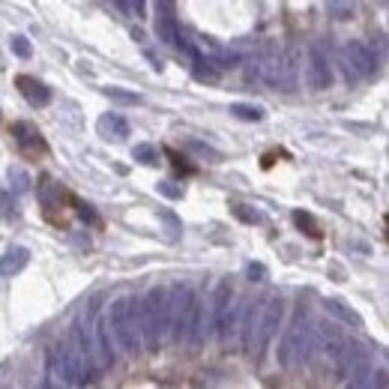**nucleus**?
<instances>
[{
    "mask_svg": "<svg viewBox=\"0 0 389 389\" xmlns=\"http://www.w3.org/2000/svg\"><path fill=\"white\" fill-rule=\"evenodd\" d=\"M102 323L111 338V347H117L120 354H126V357L141 354L144 345H141V326H138V299L135 297L114 299Z\"/></svg>",
    "mask_w": 389,
    "mask_h": 389,
    "instance_id": "nucleus-1",
    "label": "nucleus"
},
{
    "mask_svg": "<svg viewBox=\"0 0 389 389\" xmlns=\"http://www.w3.org/2000/svg\"><path fill=\"white\" fill-rule=\"evenodd\" d=\"M249 81H258L270 90H297V64L294 54H282L279 48H263L249 60Z\"/></svg>",
    "mask_w": 389,
    "mask_h": 389,
    "instance_id": "nucleus-2",
    "label": "nucleus"
},
{
    "mask_svg": "<svg viewBox=\"0 0 389 389\" xmlns=\"http://www.w3.org/2000/svg\"><path fill=\"white\" fill-rule=\"evenodd\" d=\"M138 326H141V345L147 350H159L168 342V291L150 287L144 299H138Z\"/></svg>",
    "mask_w": 389,
    "mask_h": 389,
    "instance_id": "nucleus-3",
    "label": "nucleus"
},
{
    "mask_svg": "<svg viewBox=\"0 0 389 389\" xmlns=\"http://www.w3.org/2000/svg\"><path fill=\"white\" fill-rule=\"evenodd\" d=\"M195 303L198 299L189 285H174L168 291V338L171 342H183L189 335Z\"/></svg>",
    "mask_w": 389,
    "mask_h": 389,
    "instance_id": "nucleus-4",
    "label": "nucleus"
},
{
    "mask_svg": "<svg viewBox=\"0 0 389 389\" xmlns=\"http://www.w3.org/2000/svg\"><path fill=\"white\" fill-rule=\"evenodd\" d=\"M285 318V299L282 297H273L263 303V309L258 311V318H255V326H252V338H255V359H261V354L270 347L273 342V335L279 333V323Z\"/></svg>",
    "mask_w": 389,
    "mask_h": 389,
    "instance_id": "nucleus-5",
    "label": "nucleus"
},
{
    "mask_svg": "<svg viewBox=\"0 0 389 389\" xmlns=\"http://www.w3.org/2000/svg\"><path fill=\"white\" fill-rule=\"evenodd\" d=\"M309 330L311 326L303 323V318H297L279 345V366L282 369H294L297 362H306V354H309Z\"/></svg>",
    "mask_w": 389,
    "mask_h": 389,
    "instance_id": "nucleus-6",
    "label": "nucleus"
},
{
    "mask_svg": "<svg viewBox=\"0 0 389 389\" xmlns=\"http://www.w3.org/2000/svg\"><path fill=\"white\" fill-rule=\"evenodd\" d=\"M186 42L192 45L195 54H201L207 64H213L216 69L240 66V54H237L231 45H222L219 40H213V36H207V33H192V40H186Z\"/></svg>",
    "mask_w": 389,
    "mask_h": 389,
    "instance_id": "nucleus-7",
    "label": "nucleus"
},
{
    "mask_svg": "<svg viewBox=\"0 0 389 389\" xmlns=\"http://www.w3.org/2000/svg\"><path fill=\"white\" fill-rule=\"evenodd\" d=\"M12 138H16V144H18V153L28 162H40L48 156V141L33 123H28V120L12 123Z\"/></svg>",
    "mask_w": 389,
    "mask_h": 389,
    "instance_id": "nucleus-8",
    "label": "nucleus"
},
{
    "mask_svg": "<svg viewBox=\"0 0 389 389\" xmlns=\"http://www.w3.org/2000/svg\"><path fill=\"white\" fill-rule=\"evenodd\" d=\"M345 57H347V72H354L357 78H369V75L378 72V54L366 42L350 40L345 45Z\"/></svg>",
    "mask_w": 389,
    "mask_h": 389,
    "instance_id": "nucleus-9",
    "label": "nucleus"
},
{
    "mask_svg": "<svg viewBox=\"0 0 389 389\" xmlns=\"http://www.w3.org/2000/svg\"><path fill=\"white\" fill-rule=\"evenodd\" d=\"M156 33L165 45L183 48V33L174 21V0H156Z\"/></svg>",
    "mask_w": 389,
    "mask_h": 389,
    "instance_id": "nucleus-10",
    "label": "nucleus"
},
{
    "mask_svg": "<svg viewBox=\"0 0 389 389\" xmlns=\"http://www.w3.org/2000/svg\"><path fill=\"white\" fill-rule=\"evenodd\" d=\"M306 84L311 90H326V87L333 84V66L326 54L321 48H311L309 52V64H306Z\"/></svg>",
    "mask_w": 389,
    "mask_h": 389,
    "instance_id": "nucleus-11",
    "label": "nucleus"
},
{
    "mask_svg": "<svg viewBox=\"0 0 389 389\" xmlns=\"http://www.w3.org/2000/svg\"><path fill=\"white\" fill-rule=\"evenodd\" d=\"M45 383L48 386H78L81 383L64 350H54V354L48 357V378H45Z\"/></svg>",
    "mask_w": 389,
    "mask_h": 389,
    "instance_id": "nucleus-12",
    "label": "nucleus"
},
{
    "mask_svg": "<svg viewBox=\"0 0 389 389\" xmlns=\"http://www.w3.org/2000/svg\"><path fill=\"white\" fill-rule=\"evenodd\" d=\"M16 87L33 108H42L52 102V87L42 84L40 78H33V75H16Z\"/></svg>",
    "mask_w": 389,
    "mask_h": 389,
    "instance_id": "nucleus-13",
    "label": "nucleus"
},
{
    "mask_svg": "<svg viewBox=\"0 0 389 389\" xmlns=\"http://www.w3.org/2000/svg\"><path fill=\"white\" fill-rule=\"evenodd\" d=\"M30 261V252L24 246H12L6 249L4 255H0V275H6V279H12V275H18L24 267H28Z\"/></svg>",
    "mask_w": 389,
    "mask_h": 389,
    "instance_id": "nucleus-14",
    "label": "nucleus"
},
{
    "mask_svg": "<svg viewBox=\"0 0 389 389\" xmlns=\"http://www.w3.org/2000/svg\"><path fill=\"white\" fill-rule=\"evenodd\" d=\"M96 129H99V135H102L105 141H123V138L129 135V123L123 120L120 114H102L99 123H96Z\"/></svg>",
    "mask_w": 389,
    "mask_h": 389,
    "instance_id": "nucleus-15",
    "label": "nucleus"
},
{
    "mask_svg": "<svg viewBox=\"0 0 389 389\" xmlns=\"http://www.w3.org/2000/svg\"><path fill=\"white\" fill-rule=\"evenodd\" d=\"M323 306H326V311H330V315H335L338 321H345L347 326H354V330H359V326H362V318L357 315L354 309H347L342 299H326Z\"/></svg>",
    "mask_w": 389,
    "mask_h": 389,
    "instance_id": "nucleus-16",
    "label": "nucleus"
},
{
    "mask_svg": "<svg viewBox=\"0 0 389 389\" xmlns=\"http://www.w3.org/2000/svg\"><path fill=\"white\" fill-rule=\"evenodd\" d=\"M294 222H297V228L303 231L306 237H311V240H321V228H318V222L311 219V213L297 210V213H294Z\"/></svg>",
    "mask_w": 389,
    "mask_h": 389,
    "instance_id": "nucleus-17",
    "label": "nucleus"
},
{
    "mask_svg": "<svg viewBox=\"0 0 389 389\" xmlns=\"http://www.w3.org/2000/svg\"><path fill=\"white\" fill-rule=\"evenodd\" d=\"M132 159L141 162V165H147V168H156L159 165V150L153 144H138L132 150Z\"/></svg>",
    "mask_w": 389,
    "mask_h": 389,
    "instance_id": "nucleus-18",
    "label": "nucleus"
},
{
    "mask_svg": "<svg viewBox=\"0 0 389 389\" xmlns=\"http://www.w3.org/2000/svg\"><path fill=\"white\" fill-rule=\"evenodd\" d=\"M326 12L338 21L354 18V0H326Z\"/></svg>",
    "mask_w": 389,
    "mask_h": 389,
    "instance_id": "nucleus-19",
    "label": "nucleus"
},
{
    "mask_svg": "<svg viewBox=\"0 0 389 389\" xmlns=\"http://www.w3.org/2000/svg\"><path fill=\"white\" fill-rule=\"evenodd\" d=\"M231 114H234V117H240V120H252V123H258V120H263V108H261V105L237 102V105H231Z\"/></svg>",
    "mask_w": 389,
    "mask_h": 389,
    "instance_id": "nucleus-20",
    "label": "nucleus"
},
{
    "mask_svg": "<svg viewBox=\"0 0 389 389\" xmlns=\"http://www.w3.org/2000/svg\"><path fill=\"white\" fill-rule=\"evenodd\" d=\"M9 186H12V189H16L18 195H21V192H28V189H30V177H28V171L12 165V168H9Z\"/></svg>",
    "mask_w": 389,
    "mask_h": 389,
    "instance_id": "nucleus-21",
    "label": "nucleus"
},
{
    "mask_svg": "<svg viewBox=\"0 0 389 389\" xmlns=\"http://www.w3.org/2000/svg\"><path fill=\"white\" fill-rule=\"evenodd\" d=\"M0 219H4V222H16L18 219V207H16V201H12L9 192H0Z\"/></svg>",
    "mask_w": 389,
    "mask_h": 389,
    "instance_id": "nucleus-22",
    "label": "nucleus"
},
{
    "mask_svg": "<svg viewBox=\"0 0 389 389\" xmlns=\"http://www.w3.org/2000/svg\"><path fill=\"white\" fill-rule=\"evenodd\" d=\"M231 213H234V216L237 219H243V222H249V225H258L263 216H261V213L258 210H249L246 204H231Z\"/></svg>",
    "mask_w": 389,
    "mask_h": 389,
    "instance_id": "nucleus-23",
    "label": "nucleus"
},
{
    "mask_svg": "<svg viewBox=\"0 0 389 389\" xmlns=\"http://www.w3.org/2000/svg\"><path fill=\"white\" fill-rule=\"evenodd\" d=\"M9 45H12V52H16L18 57H24V60H28L30 54H33V48H30V40H28V36H12V40H9Z\"/></svg>",
    "mask_w": 389,
    "mask_h": 389,
    "instance_id": "nucleus-24",
    "label": "nucleus"
},
{
    "mask_svg": "<svg viewBox=\"0 0 389 389\" xmlns=\"http://www.w3.org/2000/svg\"><path fill=\"white\" fill-rule=\"evenodd\" d=\"M156 189H159V195H165V198H183V186H177L174 180H162V183H156Z\"/></svg>",
    "mask_w": 389,
    "mask_h": 389,
    "instance_id": "nucleus-25",
    "label": "nucleus"
},
{
    "mask_svg": "<svg viewBox=\"0 0 389 389\" xmlns=\"http://www.w3.org/2000/svg\"><path fill=\"white\" fill-rule=\"evenodd\" d=\"M69 201L75 204V210H78V216H81L84 222H99V219H96V213L90 210V204H84V201H78V198H69Z\"/></svg>",
    "mask_w": 389,
    "mask_h": 389,
    "instance_id": "nucleus-26",
    "label": "nucleus"
},
{
    "mask_svg": "<svg viewBox=\"0 0 389 389\" xmlns=\"http://www.w3.org/2000/svg\"><path fill=\"white\" fill-rule=\"evenodd\" d=\"M159 219H165V222H168V237H171V240H177L180 222H177V219H174V216H171V213H168V210H159Z\"/></svg>",
    "mask_w": 389,
    "mask_h": 389,
    "instance_id": "nucleus-27",
    "label": "nucleus"
},
{
    "mask_svg": "<svg viewBox=\"0 0 389 389\" xmlns=\"http://www.w3.org/2000/svg\"><path fill=\"white\" fill-rule=\"evenodd\" d=\"M246 275H249L252 282H263V279H267V270H263V263H249Z\"/></svg>",
    "mask_w": 389,
    "mask_h": 389,
    "instance_id": "nucleus-28",
    "label": "nucleus"
},
{
    "mask_svg": "<svg viewBox=\"0 0 389 389\" xmlns=\"http://www.w3.org/2000/svg\"><path fill=\"white\" fill-rule=\"evenodd\" d=\"M165 153L171 156V162H174V168H180V171H195V168L189 165V162H186V156H180V153H177V150H171V147H168V150H165Z\"/></svg>",
    "mask_w": 389,
    "mask_h": 389,
    "instance_id": "nucleus-29",
    "label": "nucleus"
},
{
    "mask_svg": "<svg viewBox=\"0 0 389 389\" xmlns=\"http://www.w3.org/2000/svg\"><path fill=\"white\" fill-rule=\"evenodd\" d=\"M108 96H114V99H123V102H141V96H135V93H126V90H117V87H108Z\"/></svg>",
    "mask_w": 389,
    "mask_h": 389,
    "instance_id": "nucleus-30",
    "label": "nucleus"
},
{
    "mask_svg": "<svg viewBox=\"0 0 389 389\" xmlns=\"http://www.w3.org/2000/svg\"><path fill=\"white\" fill-rule=\"evenodd\" d=\"M129 6H132V12H135L138 18L144 16V0H129Z\"/></svg>",
    "mask_w": 389,
    "mask_h": 389,
    "instance_id": "nucleus-31",
    "label": "nucleus"
},
{
    "mask_svg": "<svg viewBox=\"0 0 389 389\" xmlns=\"http://www.w3.org/2000/svg\"><path fill=\"white\" fill-rule=\"evenodd\" d=\"M117 4H123V0H117Z\"/></svg>",
    "mask_w": 389,
    "mask_h": 389,
    "instance_id": "nucleus-32",
    "label": "nucleus"
}]
</instances>
